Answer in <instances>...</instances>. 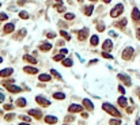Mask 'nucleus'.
Wrapping results in <instances>:
<instances>
[{
	"mask_svg": "<svg viewBox=\"0 0 140 125\" xmlns=\"http://www.w3.org/2000/svg\"><path fill=\"white\" fill-rule=\"evenodd\" d=\"M102 109L105 110L106 113H109L110 116L118 117V118L121 117V113H120L117 109H116V108H114V106H113L112 103H109V102H105V103H103V105H102Z\"/></svg>",
	"mask_w": 140,
	"mask_h": 125,
	"instance_id": "f257e3e1",
	"label": "nucleus"
},
{
	"mask_svg": "<svg viewBox=\"0 0 140 125\" xmlns=\"http://www.w3.org/2000/svg\"><path fill=\"white\" fill-rule=\"evenodd\" d=\"M123 12H124V5L121 4V3H118V4H116L114 7L110 10V16L112 18H117V16H120Z\"/></svg>",
	"mask_w": 140,
	"mask_h": 125,
	"instance_id": "f03ea898",
	"label": "nucleus"
},
{
	"mask_svg": "<svg viewBox=\"0 0 140 125\" xmlns=\"http://www.w3.org/2000/svg\"><path fill=\"white\" fill-rule=\"evenodd\" d=\"M133 53H135V49H133L132 46H126L125 49L123 50V53H121V57H123V60H131V58L133 57Z\"/></svg>",
	"mask_w": 140,
	"mask_h": 125,
	"instance_id": "7ed1b4c3",
	"label": "nucleus"
},
{
	"mask_svg": "<svg viewBox=\"0 0 140 125\" xmlns=\"http://www.w3.org/2000/svg\"><path fill=\"white\" fill-rule=\"evenodd\" d=\"M7 90L10 91V93H12V94H18V93H21L22 91V88L21 87H18V86H15V84H10V83H4L3 84Z\"/></svg>",
	"mask_w": 140,
	"mask_h": 125,
	"instance_id": "20e7f679",
	"label": "nucleus"
},
{
	"mask_svg": "<svg viewBox=\"0 0 140 125\" xmlns=\"http://www.w3.org/2000/svg\"><path fill=\"white\" fill-rule=\"evenodd\" d=\"M83 109H84V106L79 105V103H72V105H69L68 111H69V113H80Z\"/></svg>",
	"mask_w": 140,
	"mask_h": 125,
	"instance_id": "39448f33",
	"label": "nucleus"
},
{
	"mask_svg": "<svg viewBox=\"0 0 140 125\" xmlns=\"http://www.w3.org/2000/svg\"><path fill=\"white\" fill-rule=\"evenodd\" d=\"M76 33H78V40L79 41H84L88 37V29H82V30H79Z\"/></svg>",
	"mask_w": 140,
	"mask_h": 125,
	"instance_id": "423d86ee",
	"label": "nucleus"
},
{
	"mask_svg": "<svg viewBox=\"0 0 140 125\" xmlns=\"http://www.w3.org/2000/svg\"><path fill=\"white\" fill-rule=\"evenodd\" d=\"M35 101H37V103L41 105L42 108H45V106H49V105H50L49 101H48L46 98H44L42 95H38V97H35Z\"/></svg>",
	"mask_w": 140,
	"mask_h": 125,
	"instance_id": "0eeeda50",
	"label": "nucleus"
},
{
	"mask_svg": "<svg viewBox=\"0 0 140 125\" xmlns=\"http://www.w3.org/2000/svg\"><path fill=\"white\" fill-rule=\"evenodd\" d=\"M14 30H15L14 23H5L4 27H3V33L4 34H11V33H14Z\"/></svg>",
	"mask_w": 140,
	"mask_h": 125,
	"instance_id": "6e6552de",
	"label": "nucleus"
},
{
	"mask_svg": "<svg viewBox=\"0 0 140 125\" xmlns=\"http://www.w3.org/2000/svg\"><path fill=\"white\" fill-rule=\"evenodd\" d=\"M113 49V42H112V40H106V41H103V44H102V50H105V52H110Z\"/></svg>",
	"mask_w": 140,
	"mask_h": 125,
	"instance_id": "1a4fd4ad",
	"label": "nucleus"
},
{
	"mask_svg": "<svg viewBox=\"0 0 140 125\" xmlns=\"http://www.w3.org/2000/svg\"><path fill=\"white\" fill-rule=\"evenodd\" d=\"M12 74H14L12 68H4V69L0 71V78H10Z\"/></svg>",
	"mask_w": 140,
	"mask_h": 125,
	"instance_id": "9d476101",
	"label": "nucleus"
},
{
	"mask_svg": "<svg viewBox=\"0 0 140 125\" xmlns=\"http://www.w3.org/2000/svg\"><path fill=\"white\" fill-rule=\"evenodd\" d=\"M118 79H120L121 82H124L125 86H131V84H132L131 78H129L128 75H125V74H120V75H118Z\"/></svg>",
	"mask_w": 140,
	"mask_h": 125,
	"instance_id": "9b49d317",
	"label": "nucleus"
},
{
	"mask_svg": "<svg viewBox=\"0 0 140 125\" xmlns=\"http://www.w3.org/2000/svg\"><path fill=\"white\" fill-rule=\"evenodd\" d=\"M131 16H132V19L135 22H139L140 21V10L137 7H135L132 10V12H131Z\"/></svg>",
	"mask_w": 140,
	"mask_h": 125,
	"instance_id": "f8f14e48",
	"label": "nucleus"
},
{
	"mask_svg": "<svg viewBox=\"0 0 140 125\" xmlns=\"http://www.w3.org/2000/svg\"><path fill=\"white\" fill-rule=\"evenodd\" d=\"M29 114L33 116L34 118H37V120H41V118H42V111H41V110H37V109L29 110Z\"/></svg>",
	"mask_w": 140,
	"mask_h": 125,
	"instance_id": "ddd939ff",
	"label": "nucleus"
},
{
	"mask_svg": "<svg viewBox=\"0 0 140 125\" xmlns=\"http://www.w3.org/2000/svg\"><path fill=\"white\" fill-rule=\"evenodd\" d=\"M23 72H26L29 75H34V74H38V69L35 67H29V65H26V67H23Z\"/></svg>",
	"mask_w": 140,
	"mask_h": 125,
	"instance_id": "4468645a",
	"label": "nucleus"
},
{
	"mask_svg": "<svg viewBox=\"0 0 140 125\" xmlns=\"http://www.w3.org/2000/svg\"><path fill=\"white\" fill-rule=\"evenodd\" d=\"M44 120H45V122H46V124L53 125V124H56V122H57V120H59V118H57L56 116H45V118H44Z\"/></svg>",
	"mask_w": 140,
	"mask_h": 125,
	"instance_id": "2eb2a0df",
	"label": "nucleus"
},
{
	"mask_svg": "<svg viewBox=\"0 0 140 125\" xmlns=\"http://www.w3.org/2000/svg\"><path fill=\"white\" fill-rule=\"evenodd\" d=\"M83 106H84V109H87L90 111L94 110V105H93V102H91L90 99H83Z\"/></svg>",
	"mask_w": 140,
	"mask_h": 125,
	"instance_id": "dca6fc26",
	"label": "nucleus"
},
{
	"mask_svg": "<svg viewBox=\"0 0 140 125\" xmlns=\"http://www.w3.org/2000/svg\"><path fill=\"white\" fill-rule=\"evenodd\" d=\"M99 44V37L97 34H94V35H91V38H90V45L91 46H97Z\"/></svg>",
	"mask_w": 140,
	"mask_h": 125,
	"instance_id": "f3484780",
	"label": "nucleus"
},
{
	"mask_svg": "<svg viewBox=\"0 0 140 125\" xmlns=\"http://www.w3.org/2000/svg\"><path fill=\"white\" fill-rule=\"evenodd\" d=\"M50 49H52V44L50 42H44V44L40 45V50H42V52H48Z\"/></svg>",
	"mask_w": 140,
	"mask_h": 125,
	"instance_id": "a211bd4d",
	"label": "nucleus"
},
{
	"mask_svg": "<svg viewBox=\"0 0 140 125\" xmlns=\"http://www.w3.org/2000/svg\"><path fill=\"white\" fill-rule=\"evenodd\" d=\"M93 11H94V5H86V7L83 8V12H84V15H87V16L93 15Z\"/></svg>",
	"mask_w": 140,
	"mask_h": 125,
	"instance_id": "6ab92c4d",
	"label": "nucleus"
},
{
	"mask_svg": "<svg viewBox=\"0 0 140 125\" xmlns=\"http://www.w3.org/2000/svg\"><path fill=\"white\" fill-rule=\"evenodd\" d=\"M23 60L25 61H27V63H30V64H37V60H35V57H33V56H30V55H25L23 56Z\"/></svg>",
	"mask_w": 140,
	"mask_h": 125,
	"instance_id": "aec40b11",
	"label": "nucleus"
},
{
	"mask_svg": "<svg viewBox=\"0 0 140 125\" xmlns=\"http://www.w3.org/2000/svg\"><path fill=\"white\" fill-rule=\"evenodd\" d=\"M126 23H128V21L125 19V18H123L121 21H117V22H116V23H114V26H116V27L123 29V27H125V26H126Z\"/></svg>",
	"mask_w": 140,
	"mask_h": 125,
	"instance_id": "412c9836",
	"label": "nucleus"
},
{
	"mask_svg": "<svg viewBox=\"0 0 140 125\" xmlns=\"http://www.w3.org/2000/svg\"><path fill=\"white\" fill-rule=\"evenodd\" d=\"M38 79H40L41 82H49V80L52 79V76L48 75V74H41V75H38Z\"/></svg>",
	"mask_w": 140,
	"mask_h": 125,
	"instance_id": "4be33fe9",
	"label": "nucleus"
},
{
	"mask_svg": "<svg viewBox=\"0 0 140 125\" xmlns=\"http://www.w3.org/2000/svg\"><path fill=\"white\" fill-rule=\"evenodd\" d=\"M26 103H27V102H26L25 98H19V99L16 101V106H18V108H25Z\"/></svg>",
	"mask_w": 140,
	"mask_h": 125,
	"instance_id": "5701e85b",
	"label": "nucleus"
},
{
	"mask_svg": "<svg viewBox=\"0 0 140 125\" xmlns=\"http://www.w3.org/2000/svg\"><path fill=\"white\" fill-rule=\"evenodd\" d=\"M117 103L121 106V108H126V99H125V97H120L118 98V101H117Z\"/></svg>",
	"mask_w": 140,
	"mask_h": 125,
	"instance_id": "b1692460",
	"label": "nucleus"
},
{
	"mask_svg": "<svg viewBox=\"0 0 140 125\" xmlns=\"http://www.w3.org/2000/svg\"><path fill=\"white\" fill-rule=\"evenodd\" d=\"M26 29H22V30H19V33H18V35H15V40H21V38H23V37H25V35H26Z\"/></svg>",
	"mask_w": 140,
	"mask_h": 125,
	"instance_id": "393cba45",
	"label": "nucleus"
},
{
	"mask_svg": "<svg viewBox=\"0 0 140 125\" xmlns=\"http://www.w3.org/2000/svg\"><path fill=\"white\" fill-rule=\"evenodd\" d=\"M53 98L54 99H59V101H63L65 98V94L64 93H54L53 94Z\"/></svg>",
	"mask_w": 140,
	"mask_h": 125,
	"instance_id": "a878e982",
	"label": "nucleus"
},
{
	"mask_svg": "<svg viewBox=\"0 0 140 125\" xmlns=\"http://www.w3.org/2000/svg\"><path fill=\"white\" fill-rule=\"evenodd\" d=\"M63 65H64V67H72V60H71V58H63Z\"/></svg>",
	"mask_w": 140,
	"mask_h": 125,
	"instance_id": "bb28decb",
	"label": "nucleus"
},
{
	"mask_svg": "<svg viewBox=\"0 0 140 125\" xmlns=\"http://www.w3.org/2000/svg\"><path fill=\"white\" fill-rule=\"evenodd\" d=\"M14 118H15V114H14V113H8V114L4 116V120H5V121H12Z\"/></svg>",
	"mask_w": 140,
	"mask_h": 125,
	"instance_id": "cd10ccee",
	"label": "nucleus"
},
{
	"mask_svg": "<svg viewBox=\"0 0 140 125\" xmlns=\"http://www.w3.org/2000/svg\"><path fill=\"white\" fill-rule=\"evenodd\" d=\"M60 34H61V37H63L64 40H67V41H69V40H71V35H69L68 33H67L65 30H61V31H60Z\"/></svg>",
	"mask_w": 140,
	"mask_h": 125,
	"instance_id": "c85d7f7f",
	"label": "nucleus"
},
{
	"mask_svg": "<svg viewBox=\"0 0 140 125\" xmlns=\"http://www.w3.org/2000/svg\"><path fill=\"white\" fill-rule=\"evenodd\" d=\"M64 18L67 21H72V19H75V14H71V12H65L64 14Z\"/></svg>",
	"mask_w": 140,
	"mask_h": 125,
	"instance_id": "c756f323",
	"label": "nucleus"
},
{
	"mask_svg": "<svg viewBox=\"0 0 140 125\" xmlns=\"http://www.w3.org/2000/svg\"><path fill=\"white\" fill-rule=\"evenodd\" d=\"M109 124H110V125H121V118H114V120H110V121H109Z\"/></svg>",
	"mask_w": 140,
	"mask_h": 125,
	"instance_id": "7c9ffc66",
	"label": "nucleus"
},
{
	"mask_svg": "<svg viewBox=\"0 0 140 125\" xmlns=\"http://www.w3.org/2000/svg\"><path fill=\"white\" fill-rule=\"evenodd\" d=\"M50 74L54 76V78H56V79H59V80H61V75H60L59 72H57V71L56 69H50Z\"/></svg>",
	"mask_w": 140,
	"mask_h": 125,
	"instance_id": "2f4dec72",
	"label": "nucleus"
},
{
	"mask_svg": "<svg viewBox=\"0 0 140 125\" xmlns=\"http://www.w3.org/2000/svg\"><path fill=\"white\" fill-rule=\"evenodd\" d=\"M64 56H65V55H63V53H60V55H56V56H53V60H54V61H63Z\"/></svg>",
	"mask_w": 140,
	"mask_h": 125,
	"instance_id": "473e14b6",
	"label": "nucleus"
},
{
	"mask_svg": "<svg viewBox=\"0 0 140 125\" xmlns=\"http://www.w3.org/2000/svg\"><path fill=\"white\" fill-rule=\"evenodd\" d=\"M97 30H98L99 33H101V31H103V30H105V25H103L102 22H99L98 25H97Z\"/></svg>",
	"mask_w": 140,
	"mask_h": 125,
	"instance_id": "72a5a7b5",
	"label": "nucleus"
},
{
	"mask_svg": "<svg viewBox=\"0 0 140 125\" xmlns=\"http://www.w3.org/2000/svg\"><path fill=\"white\" fill-rule=\"evenodd\" d=\"M19 18H22V19H27L29 14L26 12V11H21V12H19Z\"/></svg>",
	"mask_w": 140,
	"mask_h": 125,
	"instance_id": "f704fd0d",
	"label": "nucleus"
},
{
	"mask_svg": "<svg viewBox=\"0 0 140 125\" xmlns=\"http://www.w3.org/2000/svg\"><path fill=\"white\" fill-rule=\"evenodd\" d=\"M102 57H105V58H110V60L113 58V56L110 55V53H109V52H105V50L102 52Z\"/></svg>",
	"mask_w": 140,
	"mask_h": 125,
	"instance_id": "c9c22d12",
	"label": "nucleus"
},
{
	"mask_svg": "<svg viewBox=\"0 0 140 125\" xmlns=\"http://www.w3.org/2000/svg\"><path fill=\"white\" fill-rule=\"evenodd\" d=\"M7 19H8V15L7 14L0 12V22H2V21H7Z\"/></svg>",
	"mask_w": 140,
	"mask_h": 125,
	"instance_id": "e433bc0d",
	"label": "nucleus"
},
{
	"mask_svg": "<svg viewBox=\"0 0 140 125\" xmlns=\"http://www.w3.org/2000/svg\"><path fill=\"white\" fill-rule=\"evenodd\" d=\"M19 118H21L22 121H26V122H30V117H29V116H23V114H22V116H19Z\"/></svg>",
	"mask_w": 140,
	"mask_h": 125,
	"instance_id": "4c0bfd02",
	"label": "nucleus"
},
{
	"mask_svg": "<svg viewBox=\"0 0 140 125\" xmlns=\"http://www.w3.org/2000/svg\"><path fill=\"white\" fill-rule=\"evenodd\" d=\"M74 120H75L74 116H67L65 117V122H71V121H74Z\"/></svg>",
	"mask_w": 140,
	"mask_h": 125,
	"instance_id": "58836bf2",
	"label": "nucleus"
},
{
	"mask_svg": "<svg viewBox=\"0 0 140 125\" xmlns=\"http://www.w3.org/2000/svg\"><path fill=\"white\" fill-rule=\"evenodd\" d=\"M4 109H5V110H12V109H14V105L7 103V105H4Z\"/></svg>",
	"mask_w": 140,
	"mask_h": 125,
	"instance_id": "ea45409f",
	"label": "nucleus"
},
{
	"mask_svg": "<svg viewBox=\"0 0 140 125\" xmlns=\"http://www.w3.org/2000/svg\"><path fill=\"white\" fill-rule=\"evenodd\" d=\"M46 37H48V38H54V37H56V33H52V31H50V33L46 34Z\"/></svg>",
	"mask_w": 140,
	"mask_h": 125,
	"instance_id": "a19ab883",
	"label": "nucleus"
},
{
	"mask_svg": "<svg viewBox=\"0 0 140 125\" xmlns=\"http://www.w3.org/2000/svg\"><path fill=\"white\" fill-rule=\"evenodd\" d=\"M4 98H5V97H4V94H3V93H0V103H3V102H4Z\"/></svg>",
	"mask_w": 140,
	"mask_h": 125,
	"instance_id": "79ce46f5",
	"label": "nucleus"
},
{
	"mask_svg": "<svg viewBox=\"0 0 140 125\" xmlns=\"http://www.w3.org/2000/svg\"><path fill=\"white\" fill-rule=\"evenodd\" d=\"M118 91H120L121 94H124V93H125V88H124L123 86H118Z\"/></svg>",
	"mask_w": 140,
	"mask_h": 125,
	"instance_id": "37998d69",
	"label": "nucleus"
},
{
	"mask_svg": "<svg viewBox=\"0 0 140 125\" xmlns=\"http://www.w3.org/2000/svg\"><path fill=\"white\" fill-rule=\"evenodd\" d=\"M136 38L140 40V29H137V30H136Z\"/></svg>",
	"mask_w": 140,
	"mask_h": 125,
	"instance_id": "c03bdc74",
	"label": "nucleus"
},
{
	"mask_svg": "<svg viewBox=\"0 0 140 125\" xmlns=\"http://www.w3.org/2000/svg\"><path fill=\"white\" fill-rule=\"evenodd\" d=\"M25 3H26V0H18V4H19V5H23Z\"/></svg>",
	"mask_w": 140,
	"mask_h": 125,
	"instance_id": "a18cd8bd",
	"label": "nucleus"
},
{
	"mask_svg": "<svg viewBox=\"0 0 140 125\" xmlns=\"http://www.w3.org/2000/svg\"><path fill=\"white\" fill-rule=\"evenodd\" d=\"M60 53H63V55H67V53H68V50H67V49H64V48H63V49L60 50Z\"/></svg>",
	"mask_w": 140,
	"mask_h": 125,
	"instance_id": "49530a36",
	"label": "nucleus"
},
{
	"mask_svg": "<svg viewBox=\"0 0 140 125\" xmlns=\"http://www.w3.org/2000/svg\"><path fill=\"white\" fill-rule=\"evenodd\" d=\"M97 61H98V60H91V61H90V63H88V64H90V65H93V64H95V63H97Z\"/></svg>",
	"mask_w": 140,
	"mask_h": 125,
	"instance_id": "de8ad7c7",
	"label": "nucleus"
},
{
	"mask_svg": "<svg viewBox=\"0 0 140 125\" xmlns=\"http://www.w3.org/2000/svg\"><path fill=\"white\" fill-rule=\"evenodd\" d=\"M133 111V108H128V113H132Z\"/></svg>",
	"mask_w": 140,
	"mask_h": 125,
	"instance_id": "09e8293b",
	"label": "nucleus"
},
{
	"mask_svg": "<svg viewBox=\"0 0 140 125\" xmlns=\"http://www.w3.org/2000/svg\"><path fill=\"white\" fill-rule=\"evenodd\" d=\"M19 125H30V124H29V122H26V121H25V122H21V124H19Z\"/></svg>",
	"mask_w": 140,
	"mask_h": 125,
	"instance_id": "8fccbe9b",
	"label": "nucleus"
},
{
	"mask_svg": "<svg viewBox=\"0 0 140 125\" xmlns=\"http://www.w3.org/2000/svg\"><path fill=\"white\" fill-rule=\"evenodd\" d=\"M102 2H103V3H106V4H107V3H110V2H112V0H102Z\"/></svg>",
	"mask_w": 140,
	"mask_h": 125,
	"instance_id": "3c124183",
	"label": "nucleus"
},
{
	"mask_svg": "<svg viewBox=\"0 0 140 125\" xmlns=\"http://www.w3.org/2000/svg\"><path fill=\"white\" fill-rule=\"evenodd\" d=\"M3 63V58H2V56H0V64H2Z\"/></svg>",
	"mask_w": 140,
	"mask_h": 125,
	"instance_id": "603ef678",
	"label": "nucleus"
},
{
	"mask_svg": "<svg viewBox=\"0 0 140 125\" xmlns=\"http://www.w3.org/2000/svg\"><path fill=\"white\" fill-rule=\"evenodd\" d=\"M90 2H97V0H90Z\"/></svg>",
	"mask_w": 140,
	"mask_h": 125,
	"instance_id": "864d4df0",
	"label": "nucleus"
},
{
	"mask_svg": "<svg viewBox=\"0 0 140 125\" xmlns=\"http://www.w3.org/2000/svg\"><path fill=\"white\" fill-rule=\"evenodd\" d=\"M64 125H68V124H67V122H65V124H64Z\"/></svg>",
	"mask_w": 140,
	"mask_h": 125,
	"instance_id": "5fc2aeb1",
	"label": "nucleus"
},
{
	"mask_svg": "<svg viewBox=\"0 0 140 125\" xmlns=\"http://www.w3.org/2000/svg\"><path fill=\"white\" fill-rule=\"evenodd\" d=\"M79 2H83V0H79Z\"/></svg>",
	"mask_w": 140,
	"mask_h": 125,
	"instance_id": "6e6d98bb",
	"label": "nucleus"
},
{
	"mask_svg": "<svg viewBox=\"0 0 140 125\" xmlns=\"http://www.w3.org/2000/svg\"><path fill=\"white\" fill-rule=\"evenodd\" d=\"M0 5H2V3H0Z\"/></svg>",
	"mask_w": 140,
	"mask_h": 125,
	"instance_id": "4d7b16f0",
	"label": "nucleus"
}]
</instances>
